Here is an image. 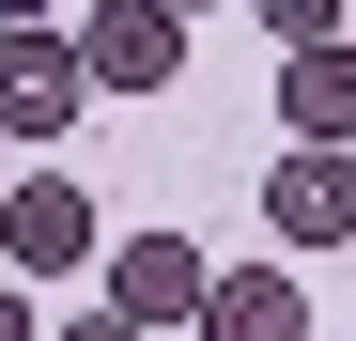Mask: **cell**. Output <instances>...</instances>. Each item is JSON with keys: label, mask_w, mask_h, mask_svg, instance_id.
Returning <instances> with one entry per match:
<instances>
[{"label": "cell", "mask_w": 356, "mask_h": 341, "mask_svg": "<svg viewBox=\"0 0 356 341\" xmlns=\"http://www.w3.org/2000/svg\"><path fill=\"white\" fill-rule=\"evenodd\" d=\"M78 109H93L78 31H47V16H0V140H63Z\"/></svg>", "instance_id": "cell-1"}, {"label": "cell", "mask_w": 356, "mask_h": 341, "mask_svg": "<svg viewBox=\"0 0 356 341\" xmlns=\"http://www.w3.org/2000/svg\"><path fill=\"white\" fill-rule=\"evenodd\" d=\"M78 63H93V93H170L186 78V0H93Z\"/></svg>", "instance_id": "cell-2"}, {"label": "cell", "mask_w": 356, "mask_h": 341, "mask_svg": "<svg viewBox=\"0 0 356 341\" xmlns=\"http://www.w3.org/2000/svg\"><path fill=\"white\" fill-rule=\"evenodd\" d=\"M264 233H279V248H341V233H356V155H341V140H294V155L264 170Z\"/></svg>", "instance_id": "cell-3"}, {"label": "cell", "mask_w": 356, "mask_h": 341, "mask_svg": "<svg viewBox=\"0 0 356 341\" xmlns=\"http://www.w3.org/2000/svg\"><path fill=\"white\" fill-rule=\"evenodd\" d=\"M202 295H217V264H202L186 233H124V248H108V310H140V326H202Z\"/></svg>", "instance_id": "cell-4"}, {"label": "cell", "mask_w": 356, "mask_h": 341, "mask_svg": "<svg viewBox=\"0 0 356 341\" xmlns=\"http://www.w3.org/2000/svg\"><path fill=\"white\" fill-rule=\"evenodd\" d=\"M0 264H31V279L93 264V187H63V170H31V187L0 202Z\"/></svg>", "instance_id": "cell-5"}, {"label": "cell", "mask_w": 356, "mask_h": 341, "mask_svg": "<svg viewBox=\"0 0 356 341\" xmlns=\"http://www.w3.org/2000/svg\"><path fill=\"white\" fill-rule=\"evenodd\" d=\"M279 125L294 140H356V47H279Z\"/></svg>", "instance_id": "cell-6"}, {"label": "cell", "mask_w": 356, "mask_h": 341, "mask_svg": "<svg viewBox=\"0 0 356 341\" xmlns=\"http://www.w3.org/2000/svg\"><path fill=\"white\" fill-rule=\"evenodd\" d=\"M202 341H310V295H294L279 264H232L202 295Z\"/></svg>", "instance_id": "cell-7"}, {"label": "cell", "mask_w": 356, "mask_h": 341, "mask_svg": "<svg viewBox=\"0 0 356 341\" xmlns=\"http://www.w3.org/2000/svg\"><path fill=\"white\" fill-rule=\"evenodd\" d=\"M248 16H264V31H279V47H325V31H341V16H356V0H248Z\"/></svg>", "instance_id": "cell-8"}, {"label": "cell", "mask_w": 356, "mask_h": 341, "mask_svg": "<svg viewBox=\"0 0 356 341\" xmlns=\"http://www.w3.org/2000/svg\"><path fill=\"white\" fill-rule=\"evenodd\" d=\"M63 341H140V310H78V326H63Z\"/></svg>", "instance_id": "cell-9"}, {"label": "cell", "mask_w": 356, "mask_h": 341, "mask_svg": "<svg viewBox=\"0 0 356 341\" xmlns=\"http://www.w3.org/2000/svg\"><path fill=\"white\" fill-rule=\"evenodd\" d=\"M0 341H47V326H31V295H0Z\"/></svg>", "instance_id": "cell-10"}, {"label": "cell", "mask_w": 356, "mask_h": 341, "mask_svg": "<svg viewBox=\"0 0 356 341\" xmlns=\"http://www.w3.org/2000/svg\"><path fill=\"white\" fill-rule=\"evenodd\" d=\"M0 16H47V0H0Z\"/></svg>", "instance_id": "cell-11"}]
</instances>
